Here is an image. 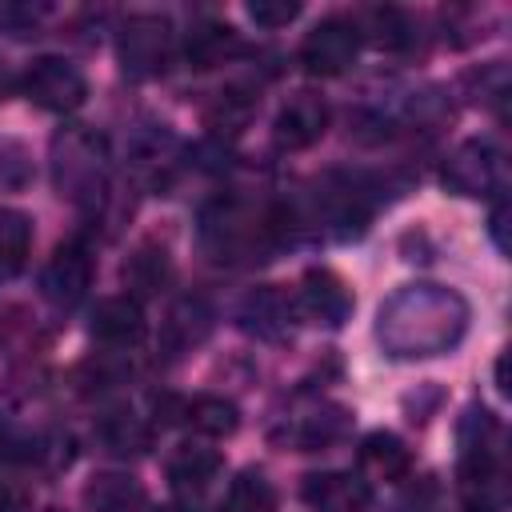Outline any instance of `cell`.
I'll use <instances>...</instances> for the list:
<instances>
[{"label":"cell","instance_id":"1","mask_svg":"<svg viewBox=\"0 0 512 512\" xmlns=\"http://www.w3.org/2000/svg\"><path fill=\"white\" fill-rule=\"evenodd\" d=\"M468 332V300L444 284H404L376 312V344L396 360L452 352Z\"/></svg>","mask_w":512,"mask_h":512},{"label":"cell","instance_id":"2","mask_svg":"<svg viewBox=\"0 0 512 512\" xmlns=\"http://www.w3.org/2000/svg\"><path fill=\"white\" fill-rule=\"evenodd\" d=\"M284 232V212L256 208L240 196H220L200 212V248L216 264L264 260Z\"/></svg>","mask_w":512,"mask_h":512},{"label":"cell","instance_id":"3","mask_svg":"<svg viewBox=\"0 0 512 512\" xmlns=\"http://www.w3.org/2000/svg\"><path fill=\"white\" fill-rule=\"evenodd\" d=\"M460 440V492L468 500V512H496L504 500V428L500 420L472 404L460 416L456 428Z\"/></svg>","mask_w":512,"mask_h":512},{"label":"cell","instance_id":"4","mask_svg":"<svg viewBox=\"0 0 512 512\" xmlns=\"http://www.w3.org/2000/svg\"><path fill=\"white\" fill-rule=\"evenodd\" d=\"M52 184L64 200L88 208L108 184V144L88 124H68L52 136Z\"/></svg>","mask_w":512,"mask_h":512},{"label":"cell","instance_id":"5","mask_svg":"<svg viewBox=\"0 0 512 512\" xmlns=\"http://www.w3.org/2000/svg\"><path fill=\"white\" fill-rule=\"evenodd\" d=\"M120 68L132 80H152L172 60V24L156 12H132L116 32Z\"/></svg>","mask_w":512,"mask_h":512},{"label":"cell","instance_id":"6","mask_svg":"<svg viewBox=\"0 0 512 512\" xmlns=\"http://www.w3.org/2000/svg\"><path fill=\"white\" fill-rule=\"evenodd\" d=\"M440 180L456 196H500L508 184V164L492 140H464L444 160Z\"/></svg>","mask_w":512,"mask_h":512},{"label":"cell","instance_id":"7","mask_svg":"<svg viewBox=\"0 0 512 512\" xmlns=\"http://www.w3.org/2000/svg\"><path fill=\"white\" fill-rule=\"evenodd\" d=\"M20 88H24V96H28L36 108H44V112H72V108H80L84 96H88L84 72H80L72 60H64V56H36V60L28 64Z\"/></svg>","mask_w":512,"mask_h":512},{"label":"cell","instance_id":"8","mask_svg":"<svg viewBox=\"0 0 512 512\" xmlns=\"http://www.w3.org/2000/svg\"><path fill=\"white\" fill-rule=\"evenodd\" d=\"M88 284H92V256H88V248L80 240L60 244L48 256L44 272H40V292L60 312H72L88 296Z\"/></svg>","mask_w":512,"mask_h":512},{"label":"cell","instance_id":"9","mask_svg":"<svg viewBox=\"0 0 512 512\" xmlns=\"http://www.w3.org/2000/svg\"><path fill=\"white\" fill-rule=\"evenodd\" d=\"M356 48H360V36H356L352 20L328 16V20H320V24L300 40V64H304L312 76H340V72L356 60Z\"/></svg>","mask_w":512,"mask_h":512},{"label":"cell","instance_id":"10","mask_svg":"<svg viewBox=\"0 0 512 512\" xmlns=\"http://www.w3.org/2000/svg\"><path fill=\"white\" fill-rule=\"evenodd\" d=\"M328 132V104L316 92H296L280 104L272 120V140L284 152H304Z\"/></svg>","mask_w":512,"mask_h":512},{"label":"cell","instance_id":"11","mask_svg":"<svg viewBox=\"0 0 512 512\" xmlns=\"http://www.w3.org/2000/svg\"><path fill=\"white\" fill-rule=\"evenodd\" d=\"M296 308L316 324L340 328L352 316V292L332 268H308L296 292Z\"/></svg>","mask_w":512,"mask_h":512},{"label":"cell","instance_id":"12","mask_svg":"<svg viewBox=\"0 0 512 512\" xmlns=\"http://www.w3.org/2000/svg\"><path fill=\"white\" fill-rule=\"evenodd\" d=\"M292 316H296V300L288 292H280L276 284H264V288H252L244 300H240V328L256 340H284L288 328H292Z\"/></svg>","mask_w":512,"mask_h":512},{"label":"cell","instance_id":"13","mask_svg":"<svg viewBox=\"0 0 512 512\" xmlns=\"http://www.w3.org/2000/svg\"><path fill=\"white\" fill-rule=\"evenodd\" d=\"M300 500L312 512H364L372 488L356 472H312L300 484Z\"/></svg>","mask_w":512,"mask_h":512},{"label":"cell","instance_id":"14","mask_svg":"<svg viewBox=\"0 0 512 512\" xmlns=\"http://www.w3.org/2000/svg\"><path fill=\"white\" fill-rule=\"evenodd\" d=\"M144 336V312H140V300L132 296H108L96 304L92 312V340L112 348V352H124V348H136Z\"/></svg>","mask_w":512,"mask_h":512},{"label":"cell","instance_id":"15","mask_svg":"<svg viewBox=\"0 0 512 512\" xmlns=\"http://www.w3.org/2000/svg\"><path fill=\"white\" fill-rule=\"evenodd\" d=\"M360 480L364 484H400L412 472V452L396 432H372L360 440Z\"/></svg>","mask_w":512,"mask_h":512},{"label":"cell","instance_id":"16","mask_svg":"<svg viewBox=\"0 0 512 512\" xmlns=\"http://www.w3.org/2000/svg\"><path fill=\"white\" fill-rule=\"evenodd\" d=\"M80 500L88 512H148V492L128 472H96Z\"/></svg>","mask_w":512,"mask_h":512},{"label":"cell","instance_id":"17","mask_svg":"<svg viewBox=\"0 0 512 512\" xmlns=\"http://www.w3.org/2000/svg\"><path fill=\"white\" fill-rule=\"evenodd\" d=\"M348 432V412L340 404H316L308 412H296L292 420H284V440L300 452L312 448H328L332 440H340Z\"/></svg>","mask_w":512,"mask_h":512},{"label":"cell","instance_id":"18","mask_svg":"<svg viewBox=\"0 0 512 512\" xmlns=\"http://www.w3.org/2000/svg\"><path fill=\"white\" fill-rule=\"evenodd\" d=\"M220 452L216 448H208V444H180L172 456H168V464H164V472H168V484H172V492H180V496H200L216 476H220Z\"/></svg>","mask_w":512,"mask_h":512},{"label":"cell","instance_id":"19","mask_svg":"<svg viewBox=\"0 0 512 512\" xmlns=\"http://www.w3.org/2000/svg\"><path fill=\"white\" fill-rule=\"evenodd\" d=\"M240 52V36L224 20H196L184 32V56L192 68H216Z\"/></svg>","mask_w":512,"mask_h":512},{"label":"cell","instance_id":"20","mask_svg":"<svg viewBox=\"0 0 512 512\" xmlns=\"http://www.w3.org/2000/svg\"><path fill=\"white\" fill-rule=\"evenodd\" d=\"M356 36H368L376 48L384 52H400L416 40V28H412V16L404 8H392V4H376V8H364L356 20H352Z\"/></svg>","mask_w":512,"mask_h":512},{"label":"cell","instance_id":"21","mask_svg":"<svg viewBox=\"0 0 512 512\" xmlns=\"http://www.w3.org/2000/svg\"><path fill=\"white\" fill-rule=\"evenodd\" d=\"M172 280V256L164 244H140L128 260H124V288L136 296H160Z\"/></svg>","mask_w":512,"mask_h":512},{"label":"cell","instance_id":"22","mask_svg":"<svg viewBox=\"0 0 512 512\" xmlns=\"http://www.w3.org/2000/svg\"><path fill=\"white\" fill-rule=\"evenodd\" d=\"M208 328H212V312H208V304L196 300V296H188V300H180V304L168 312L164 340H168L172 352H184V348L200 344V340L208 336Z\"/></svg>","mask_w":512,"mask_h":512},{"label":"cell","instance_id":"23","mask_svg":"<svg viewBox=\"0 0 512 512\" xmlns=\"http://www.w3.org/2000/svg\"><path fill=\"white\" fill-rule=\"evenodd\" d=\"M220 512H276V488L260 468L236 472V480L224 492Z\"/></svg>","mask_w":512,"mask_h":512},{"label":"cell","instance_id":"24","mask_svg":"<svg viewBox=\"0 0 512 512\" xmlns=\"http://www.w3.org/2000/svg\"><path fill=\"white\" fill-rule=\"evenodd\" d=\"M184 420L192 432L200 436H232L236 424H240V412L232 400L224 396H196L188 408H184Z\"/></svg>","mask_w":512,"mask_h":512},{"label":"cell","instance_id":"25","mask_svg":"<svg viewBox=\"0 0 512 512\" xmlns=\"http://www.w3.org/2000/svg\"><path fill=\"white\" fill-rule=\"evenodd\" d=\"M28 248H32V220L16 208H0V276L20 272Z\"/></svg>","mask_w":512,"mask_h":512},{"label":"cell","instance_id":"26","mask_svg":"<svg viewBox=\"0 0 512 512\" xmlns=\"http://www.w3.org/2000/svg\"><path fill=\"white\" fill-rule=\"evenodd\" d=\"M96 436H100V444H104L108 452H116V456H136V452L148 448V428H144L132 412H108V416L100 420Z\"/></svg>","mask_w":512,"mask_h":512},{"label":"cell","instance_id":"27","mask_svg":"<svg viewBox=\"0 0 512 512\" xmlns=\"http://www.w3.org/2000/svg\"><path fill=\"white\" fill-rule=\"evenodd\" d=\"M40 456V444L32 432H24L12 416L0 412V464H28Z\"/></svg>","mask_w":512,"mask_h":512},{"label":"cell","instance_id":"28","mask_svg":"<svg viewBox=\"0 0 512 512\" xmlns=\"http://www.w3.org/2000/svg\"><path fill=\"white\" fill-rule=\"evenodd\" d=\"M248 116H252V100L240 96V92H224L220 96V108L212 112V128L216 132H240Z\"/></svg>","mask_w":512,"mask_h":512},{"label":"cell","instance_id":"29","mask_svg":"<svg viewBox=\"0 0 512 512\" xmlns=\"http://www.w3.org/2000/svg\"><path fill=\"white\" fill-rule=\"evenodd\" d=\"M248 16L260 24V28H284L300 16V4H288V0H256L248 4Z\"/></svg>","mask_w":512,"mask_h":512},{"label":"cell","instance_id":"30","mask_svg":"<svg viewBox=\"0 0 512 512\" xmlns=\"http://www.w3.org/2000/svg\"><path fill=\"white\" fill-rule=\"evenodd\" d=\"M48 8H28V4H0V24L4 28H28L44 16Z\"/></svg>","mask_w":512,"mask_h":512},{"label":"cell","instance_id":"31","mask_svg":"<svg viewBox=\"0 0 512 512\" xmlns=\"http://www.w3.org/2000/svg\"><path fill=\"white\" fill-rule=\"evenodd\" d=\"M504 224H508V204L496 200V208H492V236H496V248H500V252L508 248V244H504Z\"/></svg>","mask_w":512,"mask_h":512},{"label":"cell","instance_id":"32","mask_svg":"<svg viewBox=\"0 0 512 512\" xmlns=\"http://www.w3.org/2000/svg\"><path fill=\"white\" fill-rule=\"evenodd\" d=\"M0 512H24V496L12 484H0Z\"/></svg>","mask_w":512,"mask_h":512},{"label":"cell","instance_id":"33","mask_svg":"<svg viewBox=\"0 0 512 512\" xmlns=\"http://www.w3.org/2000/svg\"><path fill=\"white\" fill-rule=\"evenodd\" d=\"M12 92V72H8V64L0 60V96H8Z\"/></svg>","mask_w":512,"mask_h":512},{"label":"cell","instance_id":"34","mask_svg":"<svg viewBox=\"0 0 512 512\" xmlns=\"http://www.w3.org/2000/svg\"><path fill=\"white\" fill-rule=\"evenodd\" d=\"M160 512H188V508H180V504H168V508H160Z\"/></svg>","mask_w":512,"mask_h":512},{"label":"cell","instance_id":"35","mask_svg":"<svg viewBox=\"0 0 512 512\" xmlns=\"http://www.w3.org/2000/svg\"><path fill=\"white\" fill-rule=\"evenodd\" d=\"M44 512H60V508H44Z\"/></svg>","mask_w":512,"mask_h":512}]
</instances>
